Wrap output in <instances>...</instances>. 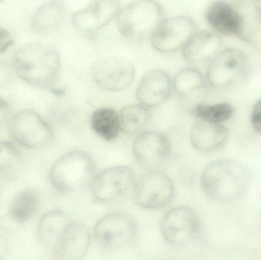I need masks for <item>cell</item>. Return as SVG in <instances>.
I'll list each match as a JSON object with an SVG mask.
<instances>
[{
	"instance_id": "cell-16",
	"label": "cell",
	"mask_w": 261,
	"mask_h": 260,
	"mask_svg": "<svg viewBox=\"0 0 261 260\" xmlns=\"http://www.w3.org/2000/svg\"><path fill=\"white\" fill-rule=\"evenodd\" d=\"M172 87L171 79L164 70H149L140 80L136 98L141 105L148 108H154L168 100Z\"/></svg>"
},
{
	"instance_id": "cell-5",
	"label": "cell",
	"mask_w": 261,
	"mask_h": 260,
	"mask_svg": "<svg viewBox=\"0 0 261 260\" xmlns=\"http://www.w3.org/2000/svg\"><path fill=\"white\" fill-rule=\"evenodd\" d=\"M138 224L135 218L123 212H112L101 218L93 230L95 242L107 251L130 247L137 238Z\"/></svg>"
},
{
	"instance_id": "cell-9",
	"label": "cell",
	"mask_w": 261,
	"mask_h": 260,
	"mask_svg": "<svg viewBox=\"0 0 261 260\" xmlns=\"http://www.w3.org/2000/svg\"><path fill=\"white\" fill-rule=\"evenodd\" d=\"M134 193L135 203L140 207L162 209L173 201L174 185L165 172L153 169L141 176L135 184Z\"/></svg>"
},
{
	"instance_id": "cell-24",
	"label": "cell",
	"mask_w": 261,
	"mask_h": 260,
	"mask_svg": "<svg viewBox=\"0 0 261 260\" xmlns=\"http://www.w3.org/2000/svg\"><path fill=\"white\" fill-rule=\"evenodd\" d=\"M39 207L38 194L32 189H26L17 194L9 206V215L14 221L25 222L35 215Z\"/></svg>"
},
{
	"instance_id": "cell-30",
	"label": "cell",
	"mask_w": 261,
	"mask_h": 260,
	"mask_svg": "<svg viewBox=\"0 0 261 260\" xmlns=\"http://www.w3.org/2000/svg\"><path fill=\"white\" fill-rule=\"evenodd\" d=\"M251 122L254 131L261 134V99L256 102L253 108Z\"/></svg>"
},
{
	"instance_id": "cell-3",
	"label": "cell",
	"mask_w": 261,
	"mask_h": 260,
	"mask_svg": "<svg viewBox=\"0 0 261 260\" xmlns=\"http://www.w3.org/2000/svg\"><path fill=\"white\" fill-rule=\"evenodd\" d=\"M96 163L84 151H72L61 156L50 170V183L61 195L82 190L96 175Z\"/></svg>"
},
{
	"instance_id": "cell-6",
	"label": "cell",
	"mask_w": 261,
	"mask_h": 260,
	"mask_svg": "<svg viewBox=\"0 0 261 260\" xmlns=\"http://www.w3.org/2000/svg\"><path fill=\"white\" fill-rule=\"evenodd\" d=\"M202 223L197 212L188 206L169 211L161 220L160 230L164 241L172 247H182L199 237Z\"/></svg>"
},
{
	"instance_id": "cell-32",
	"label": "cell",
	"mask_w": 261,
	"mask_h": 260,
	"mask_svg": "<svg viewBox=\"0 0 261 260\" xmlns=\"http://www.w3.org/2000/svg\"><path fill=\"white\" fill-rule=\"evenodd\" d=\"M10 67L6 64L0 63V85L6 83L11 77Z\"/></svg>"
},
{
	"instance_id": "cell-11",
	"label": "cell",
	"mask_w": 261,
	"mask_h": 260,
	"mask_svg": "<svg viewBox=\"0 0 261 260\" xmlns=\"http://www.w3.org/2000/svg\"><path fill=\"white\" fill-rule=\"evenodd\" d=\"M197 32V25L187 16L164 19L150 36L153 48L161 53H173L185 46Z\"/></svg>"
},
{
	"instance_id": "cell-15",
	"label": "cell",
	"mask_w": 261,
	"mask_h": 260,
	"mask_svg": "<svg viewBox=\"0 0 261 260\" xmlns=\"http://www.w3.org/2000/svg\"><path fill=\"white\" fill-rule=\"evenodd\" d=\"M91 235L87 225L71 221L52 250L54 258L63 260L82 259L88 251Z\"/></svg>"
},
{
	"instance_id": "cell-2",
	"label": "cell",
	"mask_w": 261,
	"mask_h": 260,
	"mask_svg": "<svg viewBox=\"0 0 261 260\" xmlns=\"http://www.w3.org/2000/svg\"><path fill=\"white\" fill-rule=\"evenodd\" d=\"M252 175L247 166L234 160L212 162L202 171L201 187L214 201L232 203L242 198L251 186Z\"/></svg>"
},
{
	"instance_id": "cell-13",
	"label": "cell",
	"mask_w": 261,
	"mask_h": 260,
	"mask_svg": "<svg viewBox=\"0 0 261 260\" xmlns=\"http://www.w3.org/2000/svg\"><path fill=\"white\" fill-rule=\"evenodd\" d=\"M138 163L149 169L160 167L167 162L171 152L170 139L164 133L149 131L139 133L132 145Z\"/></svg>"
},
{
	"instance_id": "cell-19",
	"label": "cell",
	"mask_w": 261,
	"mask_h": 260,
	"mask_svg": "<svg viewBox=\"0 0 261 260\" xmlns=\"http://www.w3.org/2000/svg\"><path fill=\"white\" fill-rule=\"evenodd\" d=\"M229 131L221 124L197 119L190 130L193 148L202 152H211L222 148L228 140Z\"/></svg>"
},
{
	"instance_id": "cell-14",
	"label": "cell",
	"mask_w": 261,
	"mask_h": 260,
	"mask_svg": "<svg viewBox=\"0 0 261 260\" xmlns=\"http://www.w3.org/2000/svg\"><path fill=\"white\" fill-rule=\"evenodd\" d=\"M120 9L119 0H93L85 9L73 14L72 22L79 32L95 33L116 18Z\"/></svg>"
},
{
	"instance_id": "cell-23",
	"label": "cell",
	"mask_w": 261,
	"mask_h": 260,
	"mask_svg": "<svg viewBox=\"0 0 261 260\" xmlns=\"http://www.w3.org/2000/svg\"><path fill=\"white\" fill-rule=\"evenodd\" d=\"M91 128L104 140H116L121 131L119 113L111 108H98L92 114Z\"/></svg>"
},
{
	"instance_id": "cell-7",
	"label": "cell",
	"mask_w": 261,
	"mask_h": 260,
	"mask_svg": "<svg viewBox=\"0 0 261 260\" xmlns=\"http://www.w3.org/2000/svg\"><path fill=\"white\" fill-rule=\"evenodd\" d=\"M9 131L17 143L28 148H43L50 145L54 139L50 125L30 109L22 110L11 119Z\"/></svg>"
},
{
	"instance_id": "cell-27",
	"label": "cell",
	"mask_w": 261,
	"mask_h": 260,
	"mask_svg": "<svg viewBox=\"0 0 261 260\" xmlns=\"http://www.w3.org/2000/svg\"><path fill=\"white\" fill-rule=\"evenodd\" d=\"M205 82V77L199 70L185 68L176 75L172 85L177 94L186 96L202 89Z\"/></svg>"
},
{
	"instance_id": "cell-21",
	"label": "cell",
	"mask_w": 261,
	"mask_h": 260,
	"mask_svg": "<svg viewBox=\"0 0 261 260\" xmlns=\"http://www.w3.org/2000/svg\"><path fill=\"white\" fill-rule=\"evenodd\" d=\"M70 221L67 214L63 211L53 210L44 214L37 228L39 244L51 252Z\"/></svg>"
},
{
	"instance_id": "cell-25",
	"label": "cell",
	"mask_w": 261,
	"mask_h": 260,
	"mask_svg": "<svg viewBox=\"0 0 261 260\" xmlns=\"http://www.w3.org/2000/svg\"><path fill=\"white\" fill-rule=\"evenodd\" d=\"M149 114V108L141 104L124 107L119 112L121 131L126 135L139 134L147 125Z\"/></svg>"
},
{
	"instance_id": "cell-10",
	"label": "cell",
	"mask_w": 261,
	"mask_h": 260,
	"mask_svg": "<svg viewBox=\"0 0 261 260\" xmlns=\"http://www.w3.org/2000/svg\"><path fill=\"white\" fill-rule=\"evenodd\" d=\"M135 73L132 61L117 56L98 60L91 67L93 81L109 92H119L128 88L135 79Z\"/></svg>"
},
{
	"instance_id": "cell-4",
	"label": "cell",
	"mask_w": 261,
	"mask_h": 260,
	"mask_svg": "<svg viewBox=\"0 0 261 260\" xmlns=\"http://www.w3.org/2000/svg\"><path fill=\"white\" fill-rule=\"evenodd\" d=\"M164 15L162 6L154 0H135L119 11L116 17L118 30L128 39L151 36Z\"/></svg>"
},
{
	"instance_id": "cell-26",
	"label": "cell",
	"mask_w": 261,
	"mask_h": 260,
	"mask_svg": "<svg viewBox=\"0 0 261 260\" xmlns=\"http://www.w3.org/2000/svg\"><path fill=\"white\" fill-rule=\"evenodd\" d=\"M234 108L228 102L217 104L199 103L193 108V115L197 119L213 123L222 124L231 119Z\"/></svg>"
},
{
	"instance_id": "cell-12",
	"label": "cell",
	"mask_w": 261,
	"mask_h": 260,
	"mask_svg": "<svg viewBox=\"0 0 261 260\" xmlns=\"http://www.w3.org/2000/svg\"><path fill=\"white\" fill-rule=\"evenodd\" d=\"M134 181L135 172L129 166H113L93 177L90 192L99 203H111L126 193Z\"/></svg>"
},
{
	"instance_id": "cell-8",
	"label": "cell",
	"mask_w": 261,
	"mask_h": 260,
	"mask_svg": "<svg viewBox=\"0 0 261 260\" xmlns=\"http://www.w3.org/2000/svg\"><path fill=\"white\" fill-rule=\"evenodd\" d=\"M248 70L249 61L242 50L223 49L210 63L206 79L212 86L225 88L245 79Z\"/></svg>"
},
{
	"instance_id": "cell-20",
	"label": "cell",
	"mask_w": 261,
	"mask_h": 260,
	"mask_svg": "<svg viewBox=\"0 0 261 260\" xmlns=\"http://www.w3.org/2000/svg\"><path fill=\"white\" fill-rule=\"evenodd\" d=\"M205 15L207 22L216 33L237 36L239 21L231 2L225 0L213 2L207 8Z\"/></svg>"
},
{
	"instance_id": "cell-17",
	"label": "cell",
	"mask_w": 261,
	"mask_h": 260,
	"mask_svg": "<svg viewBox=\"0 0 261 260\" xmlns=\"http://www.w3.org/2000/svg\"><path fill=\"white\" fill-rule=\"evenodd\" d=\"M225 47L219 34L201 31L196 32L182 47V55L192 64L210 63Z\"/></svg>"
},
{
	"instance_id": "cell-18",
	"label": "cell",
	"mask_w": 261,
	"mask_h": 260,
	"mask_svg": "<svg viewBox=\"0 0 261 260\" xmlns=\"http://www.w3.org/2000/svg\"><path fill=\"white\" fill-rule=\"evenodd\" d=\"M239 21L237 37L249 44H261V0L231 1Z\"/></svg>"
},
{
	"instance_id": "cell-33",
	"label": "cell",
	"mask_w": 261,
	"mask_h": 260,
	"mask_svg": "<svg viewBox=\"0 0 261 260\" xmlns=\"http://www.w3.org/2000/svg\"><path fill=\"white\" fill-rule=\"evenodd\" d=\"M9 251V246L6 238L0 234V259H4Z\"/></svg>"
},
{
	"instance_id": "cell-29",
	"label": "cell",
	"mask_w": 261,
	"mask_h": 260,
	"mask_svg": "<svg viewBox=\"0 0 261 260\" xmlns=\"http://www.w3.org/2000/svg\"><path fill=\"white\" fill-rule=\"evenodd\" d=\"M13 44L12 35L9 31L0 26V54L7 51L8 49Z\"/></svg>"
},
{
	"instance_id": "cell-31",
	"label": "cell",
	"mask_w": 261,
	"mask_h": 260,
	"mask_svg": "<svg viewBox=\"0 0 261 260\" xmlns=\"http://www.w3.org/2000/svg\"><path fill=\"white\" fill-rule=\"evenodd\" d=\"M10 116V107L4 99L0 98V126L9 120Z\"/></svg>"
},
{
	"instance_id": "cell-22",
	"label": "cell",
	"mask_w": 261,
	"mask_h": 260,
	"mask_svg": "<svg viewBox=\"0 0 261 260\" xmlns=\"http://www.w3.org/2000/svg\"><path fill=\"white\" fill-rule=\"evenodd\" d=\"M67 7L61 0H50L38 8L31 20L33 30L40 35H48L64 22Z\"/></svg>"
},
{
	"instance_id": "cell-1",
	"label": "cell",
	"mask_w": 261,
	"mask_h": 260,
	"mask_svg": "<svg viewBox=\"0 0 261 260\" xmlns=\"http://www.w3.org/2000/svg\"><path fill=\"white\" fill-rule=\"evenodd\" d=\"M12 67L17 76L29 85L51 90L59 78L61 57L49 44L31 43L15 52Z\"/></svg>"
},
{
	"instance_id": "cell-28",
	"label": "cell",
	"mask_w": 261,
	"mask_h": 260,
	"mask_svg": "<svg viewBox=\"0 0 261 260\" xmlns=\"http://www.w3.org/2000/svg\"><path fill=\"white\" fill-rule=\"evenodd\" d=\"M19 156V151L13 143L6 140L0 141V172L10 169Z\"/></svg>"
}]
</instances>
